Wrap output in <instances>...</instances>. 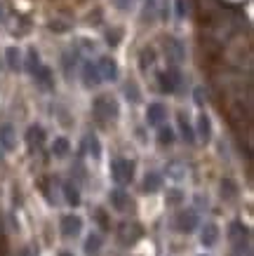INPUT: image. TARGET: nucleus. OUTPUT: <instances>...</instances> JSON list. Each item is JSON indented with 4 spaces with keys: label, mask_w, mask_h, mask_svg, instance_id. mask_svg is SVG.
Returning a JSON list of instances; mask_svg holds the SVG:
<instances>
[{
    "label": "nucleus",
    "mask_w": 254,
    "mask_h": 256,
    "mask_svg": "<svg viewBox=\"0 0 254 256\" xmlns=\"http://www.w3.org/2000/svg\"><path fill=\"white\" fill-rule=\"evenodd\" d=\"M162 47H165V56H167V62H169V68H177L179 64H184L186 50L177 38H165L162 40Z\"/></svg>",
    "instance_id": "1"
},
{
    "label": "nucleus",
    "mask_w": 254,
    "mask_h": 256,
    "mask_svg": "<svg viewBox=\"0 0 254 256\" xmlns=\"http://www.w3.org/2000/svg\"><path fill=\"white\" fill-rule=\"evenodd\" d=\"M111 174H113L118 184H130L132 174H134V164L130 160H125V158H118V160L111 162Z\"/></svg>",
    "instance_id": "2"
},
{
    "label": "nucleus",
    "mask_w": 254,
    "mask_h": 256,
    "mask_svg": "<svg viewBox=\"0 0 254 256\" xmlns=\"http://www.w3.org/2000/svg\"><path fill=\"white\" fill-rule=\"evenodd\" d=\"M158 82H160L162 92H167V94L177 92L179 85H181V73H179L177 68H167L165 73H160V76H158Z\"/></svg>",
    "instance_id": "3"
},
{
    "label": "nucleus",
    "mask_w": 254,
    "mask_h": 256,
    "mask_svg": "<svg viewBox=\"0 0 254 256\" xmlns=\"http://www.w3.org/2000/svg\"><path fill=\"white\" fill-rule=\"evenodd\" d=\"M94 110H97V116L108 118V120L118 118V104L113 99H108V96H101V99L94 101Z\"/></svg>",
    "instance_id": "4"
},
{
    "label": "nucleus",
    "mask_w": 254,
    "mask_h": 256,
    "mask_svg": "<svg viewBox=\"0 0 254 256\" xmlns=\"http://www.w3.org/2000/svg\"><path fill=\"white\" fill-rule=\"evenodd\" d=\"M97 70H99V78L101 80H116L118 78V64L108 56H101L97 62Z\"/></svg>",
    "instance_id": "5"
},
{
    "label": "nucleus",
    "mask_w": 254,
    "mask_h": 256,
    "mask_svg": "<svg viewBox=\"0 0 254 256\" xmlns=\"http://www.w3.org/2000/svg\"><path fill=\"white\" fill-rule=\"evenodd\" d=\"M83 82L87 87H97L101 82L99 70H97V64H92V62H85L83 64Z\"/></svg>",
    "instance_id": "6"
},
{
    "label": "nucleus",
    "mask_w": 254,
    "mask_h": 256,
    "mask_svg": "<svg viewBox=\"0 0 254 256\" xmlns=\"http://www.w3.org/2000/svg\"><path fill=\"white\" fill-rule=\"evenodd\" d=\"M146 118H148V124L160 127V122L167 118V110H165V106H162V104H151V106H148Z\"/></svg>",
    "instance_id": "7"
},
{
    "label": "nucleus",
    "mask_w": 254,
    "mask_h": 256,
    "mask_svg": "<svg viewBox=\"0 0 254 256\" xmlns=\"http://www.w3.org/2000/svg\"><path fill=\"white\" fill-rule=\"evenodd\" d=\"M179 228H181L184 233L195 230V228H198V214H195L193 210L184 212V214H179Z\"/></svg>",
    "instance_id": "8"
},
{
    "label": "nucleus",
    "mask_w": 254,
    "mask_h": 256,
    "mask_svg": "<svg viewBox=\"0 0 254 256\" xmlns=\"http://www.w3.org/2000/svg\"><path fill=\"white\" fill-rule=\"evenodd\" d=\"M80 228H83V221L78 216H73V214H69V216L62 218V233L64 235H78L80 233Z\"/></svg>",
    "instance_id": "9"
},
{
    "label": "nucleus",
    "mask_w": 254,
    "mask_h": 256,
    "mask_svg": "<svg viewBox=\"0 0 254 256\" xmlns=\"http://www.w3.org/2000/svg\"><path fill=\"white\" fill-rule=\"evenodd\" d=\"M0 146L5 150H12L15 148V134H12V127L10 124H3L0 127Z\"/></svg>",
    "instance_id": "10"
},
{
    "label": "nucleus",
    "mask_w": 254,
    "mask_h": 256,
    "mask_svg": "<svg viewBox=\"0 0 254 256\" xmlns=\"http://www.w3.org/2000/svg\"><path fill=\"white\" fill-rule=\"evenodd\" d=\"M26 141H29V146H36V148H40L43 146V141H45V132L40 130V127H31L29 130V134H26Z\"/></svg>",
    "instance_id": "11"
},
{
    "label": "nucleus",
    "mask_w": 254,
    "mask_h": 256,
    "mask_svg": "<svg viewBox=\"0 0 254 256\" xmlns=\"http://www.w3.org/2000/svg\"><path fill=\"white\" fill-rule=\"evenodd\" d=\"M216 238H219V230H216V226H205V228H202V235H200V240H202V244H205V247H212V244H214L216 242Z\"/></svg>",
    "instance_id": "12"
},
{
    "label": "nucleus",
    "mask_w": 254,
    "mask_h": 256,
    "mask_svg": "<svg viewBox=\"0 0 254 256\" xmlns=\"http://www.w3.org/2000/svg\"><path fill=\"white\" fill-rule=\"evenodd\" d=\"M153 64H155V52L148 50V47H144L141 54H139V66H141V70H148Z\"/></svg>",
    "instance_id": "13"
},
{
    "label": "nucleus",
    "mask_w": 254,
    "mask_h": 256,
    "mask_svg": "<svg viewBox=\"0 0 254 256\" xmlns=\"http://www.w3.org/2000/svg\"><path fill=\"white\" fill-rule=\"evenodd\" d=\"M33 78H36V82H38L40 87L52 85V76H50V68H47V66H40V68L33 73Z\"/></svg>",
    "instance_id": "14"
},
{
    "label": "nucleus",
    "mask_w": 254,
    "mask_h": 256,
    "mask_svg": "<svg viewBox=\"0 0 254 256\" xmlns=\"http://www.w3.org/2000/svg\"><path fill=\"white\" fill-rule=\"evenodd\" d=\"M5 56H8L10 68H15V70L22 68V54H19V50H17V47H8V52H5Z\"/></svg>",
    "instance_id": "15"
},
{
    "label": "nucleus",
    "mask_w": 254,
    "mask_h": 256,
    "mask_svg": "<svg viewBox=\"0 0 254 256\" xmlns=\"http://www.w3.org/2000/svg\"><path fill=\"white\" fill-rule=\"evenodd\" d=\"M198 132H200L202 141H209V136H212V124H209L207 116H200V120H198Z\"/></svg>",
    "instance_id": "16"
},
{
    "label": "nucleus",
    "mask_w": 254,
    "mask_h": 256,
    "mask_svg": "<svg viewBox=\"0 0 254 256\" xmlns=\"http://www.w3.org/2000/svg\"><path fill=\"white\" fill-rule=\"evenodd\" d=\"M43 64H40V56H38V52L36 50H29V54H26V68H29V73H36V70L40 68Z\"/></svg>",
    "instance_id": "17"
},
{
    "label": "nucleus",
    "mask_w": 254,
    "mask_h": 256,
    "mask_svg": "<svg viewBox=\"0 0 254 256\" xmlns=\"http://www.w3.org/2000/svg\"><path fill=\"white\" fill-rule=\"evenodd\" d=\"M160 184H162V178L158 174H146V178H144V188H146L148 193H155L160 188Z\"/></svg>",
    "instance_id": "18"
},
{
    "label": "nucleus",
    "mask_w": 254,
    "mask_h": 256,
    "mask_svg": "<svg viewBox=\"0 0 254 256\" xmlns=\"http://www.w3.org/2000/svg\"><path fill=\"white\" fill-rule=\"evenodd\" d=\"M64 195H66V202H69V204H73V207H78V204H80V195H78L76 186L66 184V186H64Z\"/></svg>",
    "instance_id": "19"
},
{
    "label": "nucleus",
    "mask_w": 254,
    "mask_h": 256,
    "mask_svg": "<svg viewBox=\"0 0 254 256\" xmlns=\"http://www.w3.org/2000/svg\"><path fill=\"white\" fill-rule=\"evenodd\" d=\"M99 247H101V238H99V235H90V238H87V242H85V252H87V254H97V252H99Z\"/></svg>",
    "instance_id": "20"
},
{
    "label": "nucleus",
    "mask_w": 254,
    "mask_h": 256,
    "mask_svg": "<svg viewBox=\"0 0 254 256\" xmlns=\"http://www.w3.org/2000/svg\"><path fill=\"white\" fill-rule=\"evenodd\" d=\"M111 202H113V207L116 210H125V204H127V195L123 190H113L111 193Z\"/></svg>",
    "instance_id": "21"
},
{
    "label": "nucleus",
    "mask_w": 254,
    "mask_h": 256,
    "mask_svg": "<svg viewBox=\"0 0 254 256\" xmlns=\"http://www.w3.org/2000/svg\"><path fill=\"white\" fill-rule=\"evenodd\" d=\"M52 153L54 156H66L69 153V141L66 139H54V144H52Z\"/></svg>",
    "instance_id": "22"
},
{
    "label": "nucleus",
    "mask_w": 254,
    "mask_h": 256,
    "mask_svg": "<svg viewBox=\"0 0 254 256\" xmlns=\"http://www.w3.org/2000/svg\"><path fill=\"white\" fill-rule=\"evenodd\" d=\"M87 150H90V156L92 158H99L101 156V144L97 136H87Z\"/></svg>",
    "instance_id": "23"
},
{
    "label": "nucleus",
    "mask_w": 254,
    "mask_h": 256,
    "mask_svg": "<svg viewBox=\"0 0 254 256\" xmlns=\"http://www.w3.org/2000/svg\"><path fill=\"white\" fill-rule=\"evenodd\" d=\"M179 124H181V132H184V139L188 141V144H193V141H195V136H193V130H191V124L186 122L184 118L179 120Z\"/></svg>",
    "instance_id": "24"
},
{
    "label": "nucleus",
    "mask_w": 254,
    "mask_h": 256,
    "mask_svg": "<svg viewBox=\"0 0 254 256\" xmlns=\"http://www.w3.org/2000/svg\"><path fill=\"white\" fill-rule=\"evenodd\" d=\"M174 10H177L179 19H184V16L188 14V5H186V0H174Z\"/></svg>",
    "instance_id": "25"
},
{
    "label": "nucleus",
    "mask_w": 254,
    "mask_h": 256,
    "mask_svg": "<svg viewBox=\"0 0 254 256\" xmlns=\"http://www.w3.org/2000/svg\"><path fill=\"white\" fill-rule=\"evenodd\" d=\"M172 141H174V134H172V130H165V127H162L160 130V144H172Z\"/></svg>",
    "instance_id": "26"
},
{
    "label": "nucleus",
    "mask_w": 254,
    "mask_h": 256,
    "mask_svg": "<svg viewBox=\"0 0 254 256\" xmlns=\"http://www.w3.org/2000/svg\"><path fill=\"white\" fill-rule=\"evenodd\" d=\"M113 2H116V8L123 10V12H127V10L132 8V0H113Z\"/></svg>",
    "instance_id": "27"
},
{
    "label": "nucleus",
    "mask_w": 254,
    "mask_h": 256,
    "mask_svg": "<svg viewBox=\"0 0 254 256\" xmlns=\"http://www.w3.org/2000/svg\"><path fill=\"white\" fill-rule=\"evenodd\" d=\"M221 188H226V195H228V198H231V195H235V186H233L231 181H223Z\"/></svg>",
    "instance_id": "28"
},
{
    "label": "nucleus",
    "mask_w": 254,
    "mask_h": 256,
    "mask_svg": "<svg viewBox=\"0 0 254 256\" xmlns=\"http://www.w3.org/2000/svg\"><path fill=\"white\" fill-rule=\"evenodd\" d=\"M127 99H132V101H139V96H137V90H134V87H127Z\"/></svg>",
    "instance_id": "29"
},
{
    "label": "nucleus",
    "mask_w": 254,
    "mask_h": 256,
    "mask_svg": "<svg viewBox=\"0 0 254 256\" xmlns=\"http://www.w3.org/2000/svg\"><path fill=\"white\" fill-rule=\"evenodd\" d=\"M195 104H202V90H198V92H195Z\"/></svg>",
    "instance_id": "30"
},
{
    "label": "nucleus",
    "mask_w": 254,
    "mask_h": 256,
    "mask_svg": "<svg viewBox=\"0 0 254 256\" xmlns=\"http://www.w3.org/2000/svg\"><path fill=\"white\" fill-rule=\"evenodd\" d=\"M3 19H5V10H3V5H0V24H3Z\"/></svg>",
    "instance_id": "31"
}]
</instances>
